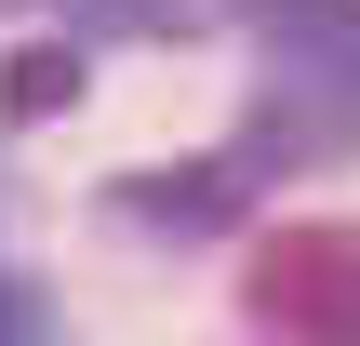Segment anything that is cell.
Segmentation results:
<instances>
[{
	"mask_svg": "<svg viewBox=\"0 0 360 346\" xmlns=\"http://www.w3.org/2000/svg\"><path fill=\"white\" fill-rule=\"evenodd\" d=\"M240 307L267 346H360V227H267L240 253Z\"/></svg>",
	"mask_w": 360,
	"mask_h": 346,
	"instance_id": "obj_1",
	"label": "cell"
},
{
	"mask_svg": "<svg viewBox=\"0 0 360 346\" xmlns=\"http://www.w3.org/2000/svg\"><path fill=\"white\" fill-rule=\"evenodd\" d=\"M120 213H147V227H227L240 213V173H134Z\"/></svg>",
	"mask_w": 360,
	"mask_h": 346,
	"instance_id": "obj_2",
	"label": "cell"
},
{
	"mask_svg": "<svg viewBox=\"0 0 360 346\" xmlns=\"http://www.w3.org/2000/svg\"><path fill=\"white\" fill-rule=\"evenodd\" d=\"M80 93V53H13V120H53Z\"/></svg>",
	"mask_w": 360,
	"mask_h": 346,
	"instance_id": "obj_3",
	"label": "cell"
}]
</instances>
